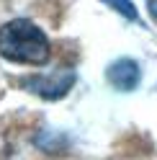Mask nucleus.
I'll use <instances>...</instances> for the list:
<instances>
[{
  "label": "nucleus",
  "instance_id": "4",
  "mask_svg": "<svg viewBox=\"0 0 157 160\" xmlns=\"http://www.w3.org/2000/svg\"><path fill=\"white\" fill-rule=\"evenodd\" d=\"M108 8H113L119 16H124V18H129V21H136V8H134V3L131 0H103Z\"/></svg>",
  "mask_w": 157,
  "mask_h": 160
},
{
  "label": "nucleus",
  "instance_id": "5",
  "mask_svg": "<svg viewBox=\"0 0 157 160\" xmlns=\"http://www.w3.org/2000/svg\"><path fill=\"white\" fill-rule=\"evenodd\" d=\"M147 11L152 13V18H157V0H147Z\"/></svg>",
  "mask_w": 157,
  "mask_h": 160
},
{
  "label": "nucleus",
  "instance_id": "2",
  "mask_svg": "<svg viewBox=\"0 0 157 160\" xmlns=\"http://www.w3.org/2000/svg\"><path fill=\"white\" fill-rule=\"evenodd\" d=\"M77 75L72 70H57V72L49 75H34V78H23L21 88H26L28 93H34L39 98H46V101H57V98H64L70 93V88L75 85Z\"/></svg>",
  "mask_w": 157,
  "mask_h": 160
},
{
  "label": "nucleus",
  "instance_id": "1",
  "mask_svg": "<svg viewBox=\"0 0 157 160\" xmlns=\"http://www.w3.org/2000/svg\"><path fill=\"white\" fill-rule=\"evenodd\" d=\"M49 39L34 21L13 18L0 26V57L16 65H46L49 62Z\"/></svg>",
  "mask_w": 157,
  "mask_h": 160
},
{
  "label": "nucleus",
  "instance_id": "3",
  "mask_svg": "<svg viewBox=\"0 0 157 160\" xmlns=\"http://www.w3.org/2000/svg\"><path fill=\"white\" fill-rule=\"evenodd\" d=\"M106 78H108V83L116 88V91H124V93H129L134 91L136 85H139V65L134 62V59L129 57H121V59H116V62L108 65V70H106Z\"/></svg>",
  "mask_w": 157,
  "mask_h": 160
}]
</instances>
